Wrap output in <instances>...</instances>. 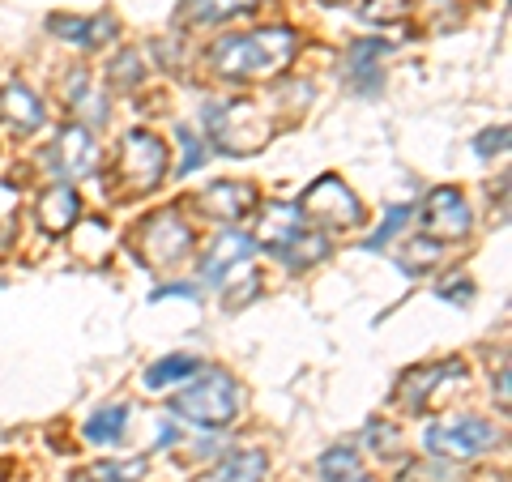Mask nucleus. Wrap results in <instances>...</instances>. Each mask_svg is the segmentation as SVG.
I'll list each match as a JSON object with an SVG mask.
<instances>
[{
	"label": "nucleus",
	"instance_id": "obj_9",
	"mask_svg": "<svg viewBox=\"0 0 512 482\" xmlns=\"http://www.w3.org/2000/svg\"><path fill=\"white\" fill-rule=\"evenodd\" d=\"M47 167H52V175H69V180L94 175L99 171V141H94L86 124L60 128V137L52 141V150H47Z\"/></svg>",
	"mask_w": 512,
	"mask_h": 482
},
{
	"label": "nucleus",
	"instance_id": "obj_7",
	"mask_svg": "<svg viewBox=\"0 0 512 482\" xmlns=\"http://www.w3.org/2000/svg\"><path fill=\"white\" fill-rule=\"evenodd\" d=\"M133 248H137V256H141L146 265L171 269V265H180L184 256L192 252V227H188V222L175 214V210H158L154 218L141 222Z\"/></svg>",
	"mask_w": 512,
	"mask_h": 482
},
{
	"label": "nucleus",
	"instance_id": "obj_23",
	"mask_svg": "<svg viewBox=\"0 0 512 482\" xmlns=\"http://www.w3.org/2000/svg\"><path fill=\"white\" fill-rule=\"evenodd\" d=\"M124 427H128V406H103L99 414L86 419V440L90 444H116Z\"/></svg>",
	"mask_w": 512,
	"mask_h": 482
},
{
	"label": "nucleus",
	"instance_id": "obj_14",
	"mask_svg": "<svg viewBox=\"0 0 512 482\" xmlns=\"http://www.w3.org/2000/svg\"><path fill=\"white\" fill-rule=\"evenodd\" d=\"M0 124H5L9 133H18V137L35 133V128L43 124V103L26 86L13 82V86L0 90Z\"/></svg>",
	"mask_w": 512,
	"mask_h": 482
},
{
	"label": "nucleus",
	"instance_id": "obj_29",
	"mask_svg": "<svg viewBox=\"0 0 512 482\" xmlns=\"http://www.w3.org/2000/svg\"><path fill=\"white\" fill-rule=\"evenodd\" d=\"M410 218V205H393V210L389 214H384V222H380V227H376V235L372 239H367V248H372V252H380V248H389V239L397 235V231H402V222Z\"/></svg>",
	"mask_w": 512,
	"mask_h": 482
},
{
	"label": "nucleus",
	"instance_id": "obj_19",
	"mask_svg": "<svg viewBox=\"0 0 512 482\" xmlns=\"http://www.w3.org/2000/svg\"><path fill=\"white\" fill-rule=\"evenodd\" d=\"M274 256H278L286 269L303 273V269H312L316 261H325V256H329V244H325V235H316V231H299L291 244L274 248Z\"/></svg>",
	"mask_w": 512,
	"mask_h": 482
},
{
	"label": "nucleus",
	"instance_id": "obj_32",
	"mask_svg": "<svg viewBox=\"0 0 512 482\" xmlns=\"http://www.w3.org/2000/svg\"><path fill=\"white\" fill-rule=\"evenodd\" d=\"M436 295H440V299H453V303H470V299H474V282H461V278L440 282Z\"/></svg>",
	"mask_w": 512,
	"mask_h": 482
},
{
	"label": "nucleus",
	"instance_id": "obj_30",
	"mask_svg": "<svg viewBox=\"0 0 512 482\" xmlns=\"http://www.w3.org/2000/svg\"><path fill=\"white\" fill-rule=\"evenodd\" d=\"M180 146H184V158H180V175H188V171H197L201 163H205V150H201V137H192L188 128L180 133Z\"/></svg>",
	"mask_w": 512,
	"mask_h": 482
},
{
	"label": "nucleus",
	"instance_id": "obj_11",
	"mask_svg": "<svg viewBox=\"0 0 512 482\" xmlns=\"http://www.w3.org/2000/svg\"><path fill=\"white\" fill-rule=\"evenodd\" d=\"M201 214L205 218H222V222H239L256 214V205H261V192H256L252 184H239V180H218L210 188H201Z\"/></svg>",
	"mask_w": 512,
	"mask_h": 482
},
{
	"label": "nucleus",
	"instance_id": "obj_5",
	"mask_svg": "<svg viewBox=\"0 0 512 482\" xmlns=\"http://www.w3.org/2000/svg\"><path fill=\"white\" fill-rule=\"evenodd\" d=\"M167 175V146L154 133H128L120 146V163H116V188L128 197H141V192H154Z\"/></svg>",
	"mask_w": 512,
	"mask_h": 482
},
{
	"label": "nucleus",
	"instance_id": "obj_4",
	"mask_svg": "<svg viewBox=\"0 0 512 482\" xmlns=\"http://www.w3.org/2000/svg\"><path fill=\"white\" fill-rule=\"evenodd\" d=\"M495 444H500V431H495L487 419H474V414L431 423L423 431V448L431 457H444V461H474V457L491 453Z\"/></svg>",
	"mask_w": 512,
	"mask_h": 482
},
{
	"label": "nucleus",
	"instance_id": "obj_2",
	"mask_svg": "<svg viewBox=\"0 0 512 482\" xmlns=\"http://www.w3.org/2000/svg\"><path fill=\"white\" fill-rule=\"evenodd\" d=\"M175 419H184L192 427H205V431H218L235 423L239 414V384L227 372H192V380L184 384V393L171 401Z\"/></svg>",
	"mask_w": 512,
	"mask_h": 482
},
{
	"label": "nucleus",
	"instance_id": "obj_34",
	"mask_svg": "<svg viewBox=\"0 0 512 482\" xmlns=\"http://www.w3.org/2000/svg\"><path fill=\"white\" fill-rule=\"evenodd\" d=\"M406 474H410L406 482H419V478H423V470H419V465H410ZM427 478H436V482H440V478H444V470H427Z\"/></svg>",
	"mask_w": 512,
	"mask_h": 482
},
{
	"label": "nucleus",
	"instance_id": "obj_15",
	"mask_svg": "<svg viewBox=\"0 0 512 482\" xmlns=\"http://www.w3.org/2000/svg\"><path fill=\"white\" fill-rule=\"evenodd\" d=\"M299 231H303L299 205H265L261 218H256V235H252V239L274 252V248H282V244H291Z\"/></svg>",
	"mask_w": 512,
	"mask_h": 482
},
{
	"label": "nucleus",
	"instance_id": "obj_31",
	"mask_svg": "<svg viewBox=\"0 0 512 482\" xmlns=\"http://www.w3.org/2000/svg\"><path fill=\"white\" fill-rule=\"evenodd\" d=\"M474 150L483 154V158H491V154H504V150H508V128H504V124H500V128H487V133L474 141Z\"/></svg>",
	"mask_w": 512,
	"mask_h": 482
},
{
	"label": "nucleus",
	"instance_id": "obj_8",
	"mask_svg": "<svg viewBox=\"0 0 512 482\" xmlns=\"http://www.w3.org/2000/svg\"><path fill=\"white\" fill-rule=\"evenodd\" d=\"M419 218H423L427 239H436V244H461V239L470 235V222H474L470 205H466V192L453 188V184L431 188Z\"/></svg>",
	"mask_w": 512,
	"mask_h": 482
},
{
	"label": "nucleus",
	"instance_id": "obj_36",
	"mask_svg": "<svg viewBox=\"0 0 512 482\" xmlns=\"http://www.w3.org/2000/svg\"><path fill=\"white\" fill-rule=\"evenodd\" d=\"M350 482H372V478H363V474H355V478H350Z\"/></svg>",
	"mask_w": 512,
	"mask_h": 482
},
{
	"label": "nucleus",
	"instance_id": "obj_28",
	"mask_svg": "<svg viewBox=\"0 0 512 482\" xmlns=\"http://www.w3.org/2000/svg\"><path fill=\"white\" fill-rule=\"evenodd\" d=\"M363 444L372 448L376 457L389 461V457L397 453V427H393V423H384V419H372V423L363 427Z\"/></svg>",
	"mask_w": 512,
	"mask_h": 482
},
{
	"label": "nucleus",
	"instance_id": "obj_1",
	"mask_svg": "<svg viewBox=\"0 0 512 482\" xmlns=\"http://www.w3.org/2000/svg\"><path fill=\"white\" fill-rule=\"evenodd\" d=\"M295 30L286 26H265L252 35H227L210 47V69L227 82H256V77H274L286 69V60L295 56Z\"/></svg>",
	"mask_w": 512,
	"mask_h": 482
},
{
	"label": "nucleus",
	"instance_id": "obj_26",
	"mask_svg": "<svg viewBox=\"0 0 512 482\" xmlns=\"http://www.w3.org/2000/svg\"><path fill=\"white\" fill-rule=\"evenodd\" d=\"M410 9H414V0H363L359 18L372 26H393V22H402Z\"/></svg>",
	"mask_w": 512,
	"mask_h": 482
},
{
	"label": "nucleus",
	"instance_id": "obj_35",
	"mask_svg": "<svg viewBox=\"0 0 512 482\" xmlns=\"http://www.w3.org/2000/svg\"><path fill=\"white\" fill-rule=\"evenodd\" d=\"M320 5H346V0H320Z\"/></svg>",
	"mask_w": 512,
	"mask_h": 482
},
{
	"label": "nucleus",
	"instance_id": "obj_25",
	"mask_svg": "<svg viewBox=\"0 0 512 482\" xmlns=\"http://www.w3.org/2000/svg\"><path fill=\"white\" fill-rule=\"evenodd\" d=\"M440 256V244L436 239H410V244L397 252V265H402V273H410V278H419V273H427V265H436Z\"/></svg>",
	"mask_w": 512,
	"mask_h": 482
},
{
	"label": "nucleus",
	"instance_id": "obj_6",
	"mask_svg": "<svg viewBox=\"0 0 512 482\" xmlns=\"http://www.w3.org/2000/svg\"><path fill=\"white\" fill-rule=\"evenodd\" d=\"M299 214H303V222H320L325 231H355L367 218L363 201L338 180V175H320V180L299 197Z\"/></svg>",
	"mask_w": 512,
	"mask_h": 482
},
{
	"label": "nucleus",
	"instance_id": "obj_27",
	"mask_svg": "<svg viewBox=\"0 0 512 482\" xmlns=\"http://www.w3.org/2000/svg\"><path fill=\"white\" fill-rule=\"evenodd\" d=\"M107 77H111V86L116 90H133V86H141L146 82V69H141V52H120L116 60L107 64Z\"/></svg>",
	"mask_w": 512,
	"mask_h": 482
},
{
	"label": "nucleus",
	"instance_id": "obj_22",
	"mask_svg": "<svg viewBox=\"0 0 512 482\" xmlns=\"http://www.w3.org/2000/svg\"><path fill=\"white\" fill-rule=\"evenodd\" d=\"M197 359L192 355H167V359H158V363H150L146 367V389H167V384H180V380H188L192 372H197Z\"/></svg>",
	"mask_w": 512,
	"mask_h": 482
},
{
	"label": "nucleus",
	"instance_id": "obj_3",
	"mask_svg": "<svg viewBox=\"0 0 512 482\" xmlns=\"http://www.w3.org/2000/svg\"><path fill=\"white\" fill-rule=\"evenodd\" d=\"M205 124H210L214 146L231 158L256 154L269 141V120L256 111V103H210Z\"/></svg>",
	"mask_w": 512,
	"mask_h": 482
},
{
	"label": "nucleus",
	"instance_id": "obj_20",
	"mask_svg": "<svg viewBox=\"0 0 512 482\" xmlns=\"http://www.w3.org/2000/svg\"><path fill=\"white\" fill-rule=\"evenodd\" d=\"M265 470H269V461L261 448H239V453H231L205 482H261Z\"/></svg>",
	"mask_w": 512,
	"mask_h": 482
},
{
	"label": "nucleus",
	"instance_id": "obj_33",
	"mask_svg": "<svg viewBox=\"0 0 512 482\" xmlns=\"http://www.w3.org/2000/svg\"><path fill=\"white\" fill-rule=\"evenodd\" d=\"M167 295H180V299H197V286H188V282H175V286H163V291H154V299H167Z\"/></svg>",
	"mask_w": 512,
	"mask_h": 482
},
{
	"label": "nucleus",
	"instance_id": "obj_17",
	"mask_svg": "<svg viewBox=\"0 0 512 482\" xmlns=\"http://www.w3.org/2000/svg\"><path fill=\"white\" fill-rule=\"evenodd\" d=\"M77 214H82V201H77V192L69 184H56V188H47L43 197H39V222H43V231L64 235L77 222Z\"/></svg>",
	"mask_w": 512,
	"mask_h": 482
},
{
	"label": "nucleus",
	"instance_id": "obj_10",
	"mask_svg": "<svg viewBox=\"0 0 512 482\" xmlns=\"http://www.w3.org/2000/svg\"><path fill=\"white\" fill-rule=\"evenodd\" d=\"M466 376V363L461 359H440L431 367H414V372L402 376V384L393 389L397 406H406V414H423L427 410V397L440 389V380H461Z\"/></svg>",
	"mask_w": 512,
	"mask_h": 482
},
{
	"label": "nucleus",
	"instance_id": "obj_18",
	"mask_svg": "<svg viewBox=\"0 0 512 482\" xmlns=\"http://www.w3.org/2000/svg\"><path fill=\"white\" fill-rule=\"evenodd\" d=\"M256 5H265V0H184L180 22H188V26L227 22V18H239V13H252Z\"/></svg>",
	"mask_w": 512,
	"mask_h": 482
},
{
	"label": "nucleus",
	"instance_id": "obj_13",
	"mask_svg": "<svg viewBox=\"0 0 512 482\" xmlns=\"http://www.w3.org/2000/svg\"><path fill=\"white\" fill-rule=\"evenodd\" d=\"M252 252H256V239L248 231H222L210 244V252L201 256V278L205 282H222L239 261H248Z\"/></svg>",
	"mask_w": 512,
	"mask_h": 482
},
{
	"label": "nucleus",
	"instance_id": "obj_21",
	"mask_svg": "<svg viewBox=\"0 0 512 482\" xmlns=\"http://www.w3.org/2000/svg\"><path fill=\"white\" fill-rule=\"evenodd\" d=\"M320 482H350L359 474V448L355 444H333L325 457L316 461Z\"/></svg>",
	"mask_w": 512,
	"mask_h": 482
},
{
	"label": "nucleus",
	"instance_id": "obj_16",
	"mask_svg": "<svg viewBox=\"0 0 512 482\" xmlns=\"http://www.w3.org/2000/svg\"><path fill=\"white\" fill-rule=\"evenodd\" d=\"M380 56H389V43H380V39H363V43L350 47L346 69H350V82H355L359 94H376L380 90V77H384V69L376 64Z\"/></svg>",
	"mask_w": 512,
	"mask_h": 482
},
{
	"label": "nucleus",
	"instance_id": "obj_24",
	"mask_svg": "<svg viewBox=\"0 0 512 482\" xmlns=\"http://www.w3.org/2000/svg\"><path fill=\"white\" fill-rule=\"evenodd\" d=\"M86 482H141L146 478V457H128V461H99L82 474Z\"/></svg>",
	"mask_w": 512,
	"mask_h": 482
},
{
	"label": "nucleus",
	"instance_id": "obj_12",
	"mask_svg": "<svg viewBox=\"0 0 512 482\" xmlns=\"http://www.w3.org/2000/svg\"><path fill=\"white\" fill-rule=\"evenodd\" d=\"M47 30L73 47H86V52H94V47H103L120 35L116 18H107V13H99V18H69V13H56V18H47Z\"/></svg>",
	"mask_w": 512,
	"mask_h": 482
}]
</instances>
